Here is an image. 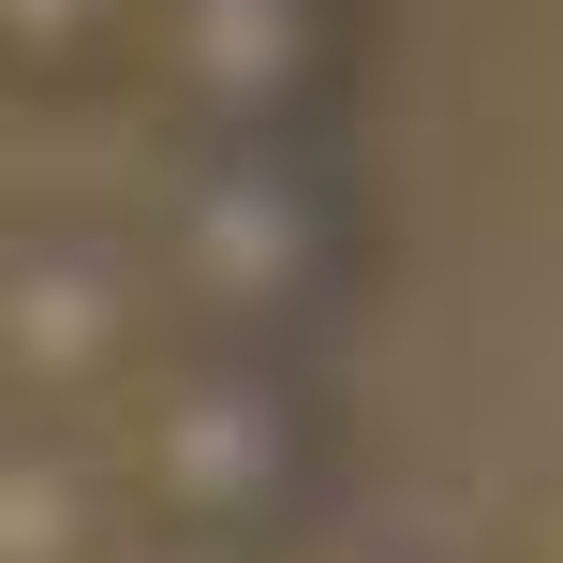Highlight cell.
Wrapping results in <instances>:
<instances>
[{"label": "cell", "mask_w": 563, "mask_h": 563, "mask_svg": "<svg viewBox=\"0 0 563 563\" xmlns=\"http://www.w3.org/2000/svg\"><path fill=\"white\" fill-rule=\"evenodd\" d=\"M297 475H311V400L282 386L253 341H208L194 371H148L134 386V489H148V519H178L194 549L282 519Z\"/></svg>", "instance_id": "7a4b0ae2"}, {"label": "cell", "mask_w": 563, "mask_h": 563, "mask_svg": "<svg viewBox=\"0 0 563 563\" xmlns=\"http://www.w3.org/2000/svg\"><path fill=\"white\" fill-rule=\"evenodd\" d=\"M148 30V0H0V75L15 89H89L119 75Z\"/></svg>", "instance_id": "8992f818"}, {"label": "cell", "mask_w": 563, "mask_h": 563, "mask_svg": "<svg viewBox=\"0 0 563 563\" xmlns=\"http://www.w3.org/2000/svg\"><path fill=\"white\" fill-rule=\"evenodd\" d=\"M0 563H119V475L59 430H0Z\"/></svg>", "instance_id": "5b68a950"}, {"label": "cell", "mask_w": 563, "mask_h": 563, "mask_svg": "<svg viewBox=\"0 0 563 563\" xmlns=\"http://www.w3.org/2000/svg\"><path fill=\"white\" fill-rule=\"evenodd\" d=\"M134 45L164 59L194 148H238V134H282V119L311 104V75H327V0H148Z\"/></svg>", "instance_id": "277c9868"}, {"label": "cell", "mask_w": 563, "mask_h": 563, "mask_svg": "<svg viewBox=\"0 0 563 563\" xmlns=\"http://www.w3.org/2000/svg\"><path fill=\"white\" fill-rule=\"evenodd\" d=\"M134 253H148V297L164 311H194L208 341H253L267 356L341 282V208H327V178L282 134H238V148H194V164L164 178V208H148Z\"/></svg>", "instance_id": "6da1fadb"}, {"label": "cell", "mask_w": 563, "mask_h": 563, "mask_svg": "<svg viewBox=\"0 0 563 563\" xmlns=\"http://www.w3.org/2000/svg\"><path fill=\"white\" fill-rule=\"evenodd\" d=\"M148 253L104 223H30L0 238V400H134L148 386Z\"/></svg>", "instance_id": "3957f363"}, {"label": "cell", "mask_w": 563, "mask_h": 563, "mask_svg": "<svg viewBox=\"0 0 563 563\" xmlns=\"http://www.w3.org/2000/svg\"><path fill=\"white\" fill-rule=\"evenodd\" d=\"M164 563H223V549H164Z\"/></svg>", "instance_id": "52a82bcc"}]
</instances>
